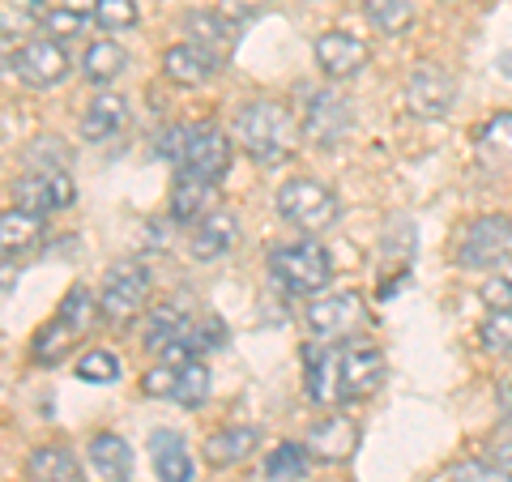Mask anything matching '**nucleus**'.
<instances>
[{"label": "nucleus", "mask_w": 512, "mask_h": 482, "mask_svg": "<svg viewBox=\"0 0 512 482\" xmlns=\"http://www.w3.org/2000/svg\"><path fill=\"white\" fill-rule=\"evenodd\" d=\"M308 367V397L316 406H346L363 401L380 389L384 380V355L372 342H320L303 350Z\"/></svg>", "instance_id": "nucleus-1"}, {"label": "nucleus", "mask_w": 512, "mask_h": 482, "mask_svg": "<svg viewBox=\"0 0 512 482\" xmlns=\"http://www.w3.org/2000/svg\"><path fill=\"white\" fill-rule=\"evenodd\" d=\"M235 141L265 167L286 163L295 150V116L278 99H252L235 111Z\"/></svg>", "instance_id": "nucleus-2"}, {"label": "nucleus", "mask_w": 512, "mask_h": 482, "mask_svg": "<svg viewBox=\"0 0 512 482\" xmlns=\"http://www.w3.org/2000/svg\"><path fill=\"white\" fill-rule=\"evenodd\" d=\"M269 273L291 295H320L333 278V261L316 239H295V244H282L269 252Z\"/></svg>", "instance_id": "nucleus-3"}, {"label": "nucleus", "mask_w": 512, "mask_h": 482, "mask_svg": "<svg viewBox=\"0 0 512 482\" xmlns=\"http://www.w3.org/2000/svg\"><path fill=\"white\" fill-rule=\"evenodd\" d=\"M90 320H94V299H90L86 286H73V291L64 295V303H60L56 320H52V325H43V329H39L35 346H30V359L43 363V367H56V363H60V359L69 355V350L86 337Z\"/></svg>", "instance_id": "nucleus-4"}, {"label": "nucleus", "mask_w": 512, "mask_h": 482, "mask_svg": "<svg viewBox=\"0 0 512 482\" xmlns=\"http://www.w3.org/2000/svg\"><path fill=\"white\" fill-rule=\"evenodd\" d=\"M278 214L291 222V227L320 235L342 218V201H338V192L316 184V180H286L278 188Z\"/></svg>", "instance_id": "nucleus-5"}, {"label": "nucleus", "mask_w": 512, "mask_h": 482, "mask_svg": "<svg viewBox=\"0 0 512 482\" xmlns=\"http://www.w3.org/2000/svg\"><path fill=\"white\" fill-rule=\"evenodd\" d=\"M457 261L466 269H500L512 261V218L508 214H483L461 231Z\"/></svg>", "instance_id": "nucleus-6"}, {"label": "nucleus", "mask_w": 512, "mask_h": 482, "mask_svg": "<svg viewBox=\"0 0 512 482\" xmlns=\"http://www.w3.org/2000/svg\"><path fill=\"white\" fill-rule=\"evenodd\" d=\"M146 299H150V273L141 265H116L107 273V286L99 295V312L111 325H128V320L141 316Z\"/></svg>", "instance_id": "nucleus-7"}, {"label": "nucleus", "mask_w": 512, "mask_h": 482, "mask_svg": "<svg viewBox=\"0 0 512 482\" xmlns=\"http://www.w3.org/2000/svg\"><path fill=\"white\" fill-rule=\"evenodd\" d=\"M457 103V82L444 64H419L406 82V107L419 120H444Z\"/></svg>", "instance_id": "nucleus-8"}, {"label": "nucleus", "mask_w": 512, "mask_h": 482, "mask_svg": "<svg viewBox=\"0 0 512 482\" xmlns=\"http://www.w3.org/2000/svg\"><path fill=\"white\" fill-rule=\"evenodd\" d=\"M231 167V137L214 124H197L188 128V141H184V158H180V171L188 175H201V180H222Z\"/></svg>", "instance_id": "nucleus-9"}, {"label": "nucleus", "mask_w": 512, "mask_h": 482, "mask_svg": "<svg viewBox=\"0 0 512 482\" xmlns=\"http://www.w3.org/2000/svg\"><path fill=\"white\" fill-rule=\"evenodd\" d=\"M9 69L18 73L26 86L52 90L69 77V56H64V47L52 39H30L18 47V56H9Z\"/></svg>", "instance_id": "nucleus-10"}, {"label": "nucleus", "mask_w": 512, "mask_h": 482, "mask_svg": "<svg viewBox=\"0 0 512 482\" xmlns=\"http://www.w3.org/2000/svg\"><path fill=\"white\" fill-rule=\"evenodd\" d=\"M77 197L73 180L56 167H43V171H26L18 188H13V201L18 210H30V214H56V210H69Z\"/></svg>", "instance_id": "nucleus-11"}, {"label": "nucleus", "mask_w": 512, "mask_h": 482, "mask_svg": "<svg viewBox=\"0 0 512 482\" xmlns=\"http://www.w3.org/2000/svg\"><path fill=\"white\" fill-rule=\"evenodd\" d=\"M363 325V299L355 291H338V295H325L308 308V329L325 342H342Z\"/></svg>", "instance_id": "nucleus-12"}, {"label": "nucleus", "mask_w": 512, "mask_h": 482, "mask_svg": "<svg viewBox=\"0 0 512 482\" xmlns=\"http://www.w3.org/2000/svg\"><path fill=\"white\" fill-rule=\"evenodd\" d=\"M308 453L325 465H342L350 461V453L359 448V423L350 419V414H325V419H316L308 427Z\"/></svg>", "instance_id": "nucleus-13"}, {"label": "nucleus", "mask_w": 512, "mask_h": 482, "mask_svg": "<svg viewBox=\"0 0 512 482\" xmlns=\"http://www.w3.org/2000/svg\"><path fill=\"white\" fill-rule=\"evenodd\" d=\"M350 103L342 99V94H333V90H320L312 94V103H308V120H303V133H308L316 146H338V141L350 133Z\"/></svg>", "instance_id": "nucleus-14"}, {"label": "nucleus", "mask_w": 512, "mask_h": 482, "mask_svg": "<svg viewBox=\"0 0 512 482\" xmlns=\"http://www.w3.org/2000/svg\"><path fill=\"white\" fill-rule=\"evenodd\" d=\"M316 64L320 73L342 82V77H355L363 64H367V43L346 35V30H329V35L316 39Z\"/></svg>", "instance_id": "nucleus-15"}, {"label": "nucleus", "mask_w": 512, "mask_h": 482, "mask_svg": "<svg viewBox=\"0 0 512 482\" xmlns=\"http://www.w3.org/2000/svg\"><path fill=\"white\" fill-rule=\"evenodd\" d=\"M214 69H218V60L205 52V47H197V43H175V47H167V56H163L167 82L171 86H184V90L205 86L214 77Z\"/></svg>", "instance_id": "nucleus-16"}, {"label": "nucleus", "mask_w": 512, "mask_h": 482, "mask_svg": "<svg viewBox=\"0 0 512 482\" xmlns=\"http://www.w3.org/2000/svg\"><path fill=\"white\" fill-rule=\"evenodd\" d=\"M184 30H188V43L205 47L214 60H227L231 47L239 43V22L231 18V13H222V9L218 13H188Z\"/></svg>", "instance_id": "nucleus-17"}, {"label": "nucleus", "mask_w": 512, "mask_h": 482, "mask_svg": "<svg viewBox=\"0 0 512 482\" xmlns=\"http://www.w3.org/2000/svg\"><path fill=\"white\" fill-rule=\"evenodd\" d=\"M235 244H239L235 214L214 210V214H205L197 222V231H192V239H188V252L197 256V261H218V256H227Z\"/></svg>", "instance_id": "nucleus-18"}, {"label": "nucleus", "mask_w": 512, "mask_h": 482, "mask_svg": "<svg viewBox=\"0 0 512 482\" xmlns=\"http://www.w3.org/2000/svg\"><path fill=\"white\" fill-rule=\"evenodd\" d=\"M150 461H154L158 482H192L197 478V465H192V457H188V444L167 427H158L150 436Z\"/></svg>", "instance_id": "nucleus-19"}, {"label": "nucleus", "mask_w": 512, "mask_h": 482, "mask_svg": "<svg viewBox=\"0 0 512 482\" xmlns=\"http://www.w3.org/2000/svg\"><path fill=\"white\" fill-rule=\"evenodd\" d=\"M90 470L103 482H128L133 478V448H128V440L111 436V431L94 436L90 440Z\"/></svg>", "instance_id": "nucleus-20"}, {"label": "nucleus", "mask_w": 512, "mask_h": 482, "mask_svg": "<svg viewBox=\"0 0 512 482\" xmlns=\"http://www.w3.org/2000/svg\"><path fill=\"white\" fill-rule=\"evenodd\" d=\"M218 197V184L214 180H201V175H188L180 171L175 175V184H171V214L188 222V218H205V214H214L210 205Z\"/></svg>", "instance_id": "nucleus-21"}, {"label": "nucleus", "mask_w": 512, "mask_h": 482, "mask_svg": "<svg viewBox=\"0 0 512 482\" xmlns=\"http://www.w3.org/2000/svg\"><path fill=\"white\" fill-rule=\"evenodd\" d=\"M256 440H261L256 427H222L205 440V461H210L214 470H231V465H239L244 457L256 453Z\"/></svg>", "instance_id": "nucleus-22"}, {"label": "nucleus", "mask_w": 512, "mask_h": 482, "mask_svg": "<svg viewBox=\"0 0 512 482\" xmlns=\"http://www.w3.org/2000/svg\"><path fill=\"white\" fill-rule=\"evenodd\" d=\"M26 478L35 482H82V465L64 444H43L26 461Z\"/></svg>", "instance_id": "nucleus-23"}, {"label": "nucleus", "mask_w": 512, "mask_h": 482, "mask_svg": "<svg viewBox=\"0 0 512 482\" xmlns=\"http://www.w3.org/2000/svg\"><path fill=\"white\" fill-rule=\"evenodd\" d=\"M124 128H128V103L120 94H99L82 120L86 141H111V137H120Z\"/></svg>", "instance_id": "nucleus-24"}, {"label": "nucleus", "mask_w": 512, "mask_h": 482, "mask_svg": "<svg viewBox=\"0 0 512 482\" xmlns=\"http://www.w3.org/2000/svg\"><path fill=\"white\" fill-rule=\"evenodd\" d=\"M43 235V214H30V210H5V218H0V244H5V261L13 265V256H26L30 248L39 244Z\"/></svg>", "instance_id": "nucleus-25"}, {"label": "nucleus", "mask_w": 512, "mask_h": 482, "mask_svg": "<svg viewBox=\"0 0 512 482\" xmlns=\"http://www.w3.org/2000/svg\"><path fill=\"white\" fill-rule=\"evenodd\" d=\"M478 158H483L491 171L512 175V111H504V116H495L478 128Z\"/></svg>", "instance_id": "nucleus-26"}, {"label": "nucleus", "mask_w": 512, "mask_h": 482, "mask_svg": "<svg viewBox=\"0 0 512 482\" xmlns=\"http://www.w3.org/2000/svg\"><path fill=\"white\" fill-rule=\"evenodd\" d=\"M192 325H197V320H192L180 303H158L154 316H150L146 342H150V350H167L175 342H184V337L192 333Z\"/></svg>", "instance_id": "nucleus-27"}, {"label": "nucleus", "mask_w": 512, "mask_h": 482, "mask_svg": "<svg viewBox=\"0 0 512 482\" xmlns=\"http://www.w3.org/2000/svg\"><path fill=\"white\" fill-rule=\"evenodd\" d=\"M124 69H128V52H124L120 43L99 39V43H90V47H86V60H82L86 82L107 86V82H116V77H120Z\"/></svg>", "instance_id": "nucleus-28"}, {"label": "nucleus", "mask_w": 512, "mask_h": 482, "mask_svg": "<svg viewBox=\"0 0 512 482\" xmlns=\"http://www.w3.org/2000/svg\"><path fill=\"white\" fill-rule=\"evenodd\" d=\"M308 478V444H278L265 457V482H303Z\"/></svg>", "instance_id": "nucleus-29"}, {"label": "nucleus", "mask_w": 512, "mask_h": 482, "mask_svg": "<svg viewBox=\"0 0 512 482\" xmlns=\"http://www.w3.org/2000/svg\"><path fill=\"white\" fill-rule=\"evenodd\" d=\"M363 9L372 18V26L384 30V35H402L414 22V0H363Z\"/></svg>", "instance_id": "nucleus-30"}, {"label": "nucleus", "mask_w": 512, "mask_h": 482, "mask_svg": "<svg viewBox=\"0 0 512 482\" xmlns=\"http://www.w3.org/2000/svg\"><path fill=\"white\" fill-rule=\"evenodd\" d=\"M210 397V367H205L201 359H188L180 363V384H175V397L171 401H180V406H201V401Z\"/></svg>", "instance_id": "nucleus-31"}, {"label": "nucleus", "mask_w": 512, "mask_h": 482, "mask_svg": "<svg viewBox=\"0 0 512 482\" xmlns=\"http://www.w3.org/2000/svg\"><path fill=\"white\" fill-rule=\"evenodd\" d=\"M478 337H483V346L491 355H512V308H491Z\"/></svg>", "instance_id": "nucleus-32"}, {"label": "nucleus", "mask_w": 512, "mask_h": 482, "mask_svg": "<svg viewBox=\"0 0 512 482\" xmlns=\"http://www.w3.org/2000/svg\"><path fill=\"white\" fill-rule=\"evenodd\" d=\"M184 346L192 350V359L210 355V350L227 346V325H222V320H214V316H205V320H197V325H192V333L184 337Z\"/></svg>", "instance_id": "nucleus-33"}, {"label": "nucleus", "mask_w": 512, "mask_h": 482, "mask_svg": "<svg viewBox=\"0 0 512 482\" xmlns=\"http://www.w3.org/2000/svg\"><path fill=\"white\" fill-rule=\"evenodd\" d=\"M77 376L86 384H111V380H120V359L111 350H86L82 363H77Z\"/></svg>", "instance_id": "nucleus-34"}, {"label": "nucleus", "mask_w": 512, "mask_h": 482, "mask_svg": "<svg viewBox=\"0 0 512 482\" xmlns=\"http://www.w3.org/2000/svg\"><path fill=\"white\" fill-rule=\"evenodd\" d=\"M94 22H99L103 30L137 26V0H99V5H94Z\"/></svg>", "instance_id": "nucleus-35"}, {"label": "nucleus", "mask_w": 512, "mask_h": 482, "mask_svg": "<svg viewBox=\"0 0 512 482\" xmlns=\"http://www.w3.org/2000/svg\"><path fill=\"white\" fill-rule=\"evenodd\" d=\"M453 482H512V470L504 461H461Z\"/></svg>", "instance_id": "nucleus-36"}, {"label": "nucleus", "mask_w": 512, "mask_h": 482, "mask_svg": "<svg viewBox=\"0 0 512 482\" xmlns=\"http://www.w3.org/2000/svg\"><path fill=\"white\" fill-rule=\"evenodd\" d=\"M82 18L86 13H77V9H47V18H43V30L52 39H73V35H82Z\"/></svg>", "instance_id": "nucleus-37"}, {"label": "nucleus", "mask_w": 512, "mask_h": 482, "mask_svg": "<svg viewBox=\"0 0 512 482\" xmlns=\"http://www.w3.org/2000/svg\"><path fill=\"white\" fill-rule=\"evenodd\" d=\"M175 384H180V363H154L146 372L150 397H175Z\"/></svg>", "instance_id": "nucleus-38"}, {"label": "nucleus", "mask_w": 512, "mask_h": 482, "mask_svg": "<svg viewBox=\"0 0 512 482\" xmlns=\"http://www.w3.org/2000/svg\"><path fill=\"white\" fill-rule=\"evenodd\" d=\"M483 303H491V308H512V282L495 278L483 286Z\"/></svg>", "instance_id": "nucleus-39"}, {"label": "nucleus", "mask_w": 512, "mask_h": 482, "mask_svg": "<svg viewBox=\"0 0 512 482\" xmlns=\"http://www.w3.org/2000/svg\"><path fill=\"white\" fill-rule=\"evenodd\" d=\"M269 5V0H222V13H231L235 22H244V18H252V13H261Z\"/></svg>", "instance_id": "nucleus-40"}, {"label": "nucleus", "mask_w": 512, "mask_h": 482, "mask_svg": "<svg viewBox=\"0 0 512 482\" xmlns=\"http://www.w3.org/2000/svg\"><path fill=\"white\" fill-rule=\"evenodd\" d=\"M94 5H99V0H64V9H77V13H94Z\"/></svg>", "instance_id": "nucleus-41"}]
</instances>
